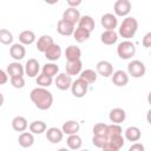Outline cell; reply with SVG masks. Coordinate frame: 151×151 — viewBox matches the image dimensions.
Instances as JSON below:
<instances>
[{"label": "cell", "instance_id": "cell-1", "mask_svg": "<svg viewBox=\"0 0 151 151\" xmlns=\"http://www.w3.org/2000/svg\"><path fill=\"white\" fill-rule=\"evenodd\" d=\"M29 98L37 109L41 111L48 110L53 104V96L46 87H35L31 91Z\"/></svg>", "mask_w": 151, "mask_h": 151}, {"label": "cell", "instance_id": "cell-2", "mask_svg": "<svg viewBox=\"0 0 151 151\" xmlns=\"http://www.w3.org/2000/svg\"><path fill=\"white\" fill-rule=\"evenodd\" d=\"M138 29V21L133 17H126L119 26L118 34L124 39H131L134 37Z\"/></svg>", "mask_w": 151, "mask_h": 151}, {"label": "cell", "instance_id": "cell-3", "mask_svg": "<svg viewBox=\"0 0 151 151\" xmlns=\"http://www.w3.org/2000/svg\"><path fill=\"white\" fill-rule=\"evenodd\" d=\"M117 54L123 60L131 59L136 54V45L132 41H130L129 39H125L124 41H122V42L118 44Z\"/></svg>", "mask_w": 151, "mask_h": 151}, {"label": "cell", "instance_id": "cell-4", "mask_svg": "<svg viewBox=\"0 0 151 151\" xmlns=\"http://www.w3.org/2000/svg\"><path fill=\"white\" fill-rule=\"evenodd\" d=\"M146 67L140 60H132L127 65V74L133 78H142L145 76Z\"/></svg>", "mask_w": 151, "mask_h": 151}, {"label": "cell", "instance_id": "cell-5", "mask_svg": "<svg viewBox=\"0 0 151 151\" xmlns=\"http://www.w3.org/2000/svg\"><path fill=\"white\" fill-rule=\"evenodd\" d=\"M71 92L76 98H83L86 93H87V88H88V84L85 83L83 79L78 78L77 80L72 81L71 85Z\"/></svg>", "mask_w": 151, "mask_h": 151}, {"label": "cell", "instance_id": "cell-6", "mask_svg": "<svg viewBox=\"0 0 151 151\" xmlns=\"http://www.w3.org/2000/svg\"><path fill=\"white\" fill-rule=\"evenodd\" d=\"M131 2L130 0H117L113 5V11L116 17H127L131 12Z\"/></svg>", "mask_w": 151, "mask_h": 151}, {"label": "cell", "instance_id": "cell-7", "mask_svg": "<svg viewBox=\"0 0 151 151\" xmlns=\"http://www.w3.org/2000/svg\"><path fill=\"white\" fill-rule=\"evenodd\" d=\"M55 86L61 90V91H66L71 87L72 85V76L67 74V73H59L54 80Z\"/></svg>", "mask_w": 151, "mask_h": 151}, {"label": "cell", "instance_id": "cell-8", "mask_svg": "<svg viewBox=\"0 0 151 151\" xmlns=\"http://www.w3.org/2000/svg\"><path fill=\"white\" fill-rule=\"evenodd\" d=\"M24 70H25V73L26 76H28L29 78H34L38 76L39 71H40V65H39V61L34 58H31L26 61L25 66H24Z\"/></svg>", "mask_w": 151, "mask_h": 151}, {"label": "cell", "instance_id": "cell-9", "mask_svg": "<svg viewBox=\"0 0 151 151\" xmlns=\"http://www.w3.org/2000/svg\"><path fill=\"white\" fill-rule=\"evenodd\" d=\"M96 72L100 76H103L104 78H107V77H111V74L113 73V66L110 61L107 60H100L97 63L96 65Z\"/></svg>", "mask_w": 151, "mask_h": 151}, {"label": "cell", "instance_id": "cell-10", "mask_svg": "<svg viewBox=\"0 0 151 151\" xmlns=\"http://www.w3.org/2000/svg\"><path fill=\"white\" fill-rule=\"evenodd\" d=\"M63 137H64V132L61 131V129H58V127L46 129V139L50 143L58 144L63 140Z\"/></svg>", "mask_w": 151, "mask_h": 151}, {"label": "cell", "instance_id": "cell-11", "mask_svg": "<svg viewBox=\"0 0 151 151\" xmlns=\"http://www.w3.org/2000/svg\"><path fill=\"white\" fill-rule=\"evenodd\" d=\"M9 54L11 57L15 60V61H20L21 59L25 58L26 55V48L25 45L18 42V44H12V46L9 47Z\"/></svg>", "mask_w": 151, "mask_h": 151}, {"label": "cell", "instance_id": "cell-12", "mask_svg": "<svg viewBox=\"0 0 151 151\" xmlns=\"http://www.w3.org/2000/svg\"><path fill=\"white\" fill-rule=\"evenodd\" d=\"M111 77H112V83L118 87H123L129 83V74L123 70L114 71L111 74Z\"/></svg>", "mask_w": 151, "mask_h": 151}, {"label": "cell", "instance_id": "cell-13", "mask_svg": "<svg viewBox=\"0 0 151 151\" xmlns=\"http://www.w3.org/2000/svg\"><path fill=\"white\" fill-rule=\"evenodd\" d=\"M100 24L105 29H114L118 25V19L113 13H105L100 18Z\"/></svg>", "mask_w": 151, "mask_h": 151}, {"label": "cell", "instance_id": "cell-14", "mask_svg": "<svg viewBox=\"0 0 151 151\" xmlns=\"http://www.w3.org/2000/svg\"><path fill=\"white\" fill-rule=\"evenodd\" d=\"M57 31L60 35H64V37H70L73 34V31H74V25L64 20V19H60L57 24Z\"/></svg>", "mask_w": 151, "mask_h": 151}, {"label": "cell", "instance_id": "cell-15", "mask_svg": "<svg viewBox=\"0 0 151 151\" xmlns=\"http://www.w3.org/2000/svg\"><path fill=\"white\" fill-rule=\"evenodd\" d=\"M80 17H81L80 15V12L77 9V7H68L67 9L64 11L61 19H64V20H66V21L76 25V24H78Z\"/></svg>", "mask_w": 151, "mask_h": 151}, {"label": "cell", "instance_id": "cell-16", "mask_svg": "<svg viewBox=\"0 0 151 151\" xmlns=\"http://www.w3.org/2000/svg\"><path fill=\"white\" fill-rule=\"evenodd\" d=\"M109 119L111 120V123L120 124L126 119V112H125V110H123L120 107H114L110 111Z\"/></svg>", "mask_w": 151, "mask_h": 151}, {"label": "cell", "instance_id": "cell-17", "mask_svg": "<svg viewBox=\"0 0 151 151\" xmlns=\"http://www.w3.org/2000/svg\"><path fill=\"white\" fill-rule=\"evenodd\" d=\"M45 58L47 59V60H50V61H55V60H58L59 58H60V55H61V47L58 45V44H52L45 52Z\"/></svg>", "mask_w": 151, "mask_h": 151}, {"label": "cell", "instance_id": "cell-18", "mask_svg": "<svg viewBox=\"0 0 151 151\" xmlns=\"http://www.w3.org/2000/svg\"><path fill=\"white\" fill-rule=\"evenodd\" d=\"M81 68H83V63H81L80 59H78V60H67L66 66H65L66 73L70 74V76L79 74L81 72Z\"/></svg>", "mask_w": 151, "mask_h": 151}, {"label": "cell", "instance_id": "cell-19", "mask_svg": "<svg viewBox=\"0 0 151 151\" xmlns=\"http://www.w3.org/2000/svg\"><path fill=\"white\" fill-rule=\"evenodd\" d=\"M118 40V33L114 29H105L100 35V41L104 45H113Z\"/></svg>", "mask_w": 151, "mask_h": 151}, {"label": "cell", "instance_id": "cell-20", "mask_svg": "<svg viewBox=\"0 0 151 151\" xmlns=\"http://www.w3.org/2000/svg\"><path fill=\"white\" fill-rule=\"evenodd\" d=\"M140 137H142V131H140V129L139 127H137V126H129L126 130H125V132H124V138L126 139V140H129V142H138L139 139H140Z\"/></svg>", "mask_w": 151, "mask_h": 151}, {"label": "cell", "instance_id": "cell-21", "mask_svg": "<svg viewBox=\"0 0 151 151\" xmlns=\"http://www.w3.org/2000/svg\"><path fill=\"white\" fill-rule=\"evenodd\" d=\"M53 42H54V41H53V38H52L51 35L44 34V35H41V37L37 40L35 46H37V50H38L39 52H42V53H44Z\"/></svg>", "mask_w": 151, "mask_h": 151}, {"label": "cell", "instance_id": "cell-22", "mask_svg": "<svg viewBox=\"0 0 151 151\" xmlns=\"http://www.w3.org/2000/svg\"><path fill=\"white\" fill-rule=\"evenodd\" d=\"M6 72L11 78V77H14V76H24L25 70H24V66L19 61H13V63L7 65Z\"/></svg>", "mask_w": 151, "mask_h": 151}, {"label": "cell", "instance_id": "cell-23", "mask_svg": "<svg viewBox=\"0 0 151 151\" xmlns=\"http://www.w3.org/2000/svg\"><path fill=\"white\" fill-rule=\"evenodd\" d=\"M12 127L14 131L17 132H24L27 127H28V123L27 119L22 116H17L12 119Z\"/></svg>", "mask_w": 151, "mask_h": 151}, {"label": "cell", "instance_id": "cell-24", "mask_svg": "<svg viewBox=\"0 0 151 151\" xmlns=\"http://www.w3.org/2000/svg\"><path fill=\"white\" fill-rule=\"evenodd\" d=\"M80 129V125L77 120H66L63 126H61V131L64 132V134H73L77 133Z\"/></svg>", "mask_w": 151, "mask_h": 151}, {"label": "cell", "instance_id": "cell-25", "mask_svg": "<svg viewBox=\"0 0 151 151\" xmlns=\"http://www.w3.org/2000/svg\"><path fill=\"white\" fill-rule=\"evenodd\" d=\"M18 142H19V145L21 147H31L33 144H34V136L32 132H21L19 138H18Z\"/></svg>", "mask_w": 151, "mask_h": 151}, {"label": "cell", "instance_id": "cell-26", "mask_svg": "<svg viewBox=\"0 0 151 151\" xmlns=\"http://www.w3.org/2000/svg\"><path fill=\"white\" fill-rule=\"evenodd\" d=\"M65 57L67 60H78L81 57V50L76 45H70L65 50Z\"/></svg>", "mask_w": 151, "mask_h": 151}, {"label": "cell", "instance_id": "cell-27", "mask_svg": "<svg viewBox=\"0 0 151 151\" xmlns=\"http://www.w3.org/2000/svg\"><path fill=\"white\" fill-rule=\"evenodd\" d=\"M90 34H91V32H88L87 29L78 26L77 28H74L72 35H73V39L77 42H84V41H86L90 38Z\"/></svg>", "mask_w": 151, "mask_h": 151}, {"label": "cell", "instance_id": "cell-28", "mask_svg": "<svg viewBox=\"0 0 151 151\" xmlns=\"http://www.w3.org/2000/svg\"><path fill=\"white\" fill-rule=\"evenodd\" d=\"M66 144L71 150H78L81 147L83 140H81L80 136H78L77 133H73V134H68V137L66 139Z\"/></svg>", "mask_w": 151, "mask_h": 151}, {"label": "cell", "instance_id": "cell-29", "mask_svg": "<svg viewBox=\"0 0 151 151\" xmlns=\"http://www.w3.org/2000/svg\"><path fill=\"white\" fill-rule=\"evenodd\" d=\"M19 41L22 45H32L35 41V34L33 31L26 29L19 34Z\"/></svg>", "mask_w": 151, "mask_h": 151}, {"label": "cell", "instance_id": "cell-30", "mask_svg": "<svg viewBox=\"0 0 151 151\" xmlns=\"http://www.w3.org/2000/svg\"><path fill=\"white\" fill-rule=\"evenodd\" d=\"M78 26L87 29L88 32H92L94 29L96 24H94V20H93L92 17H90V15H83V17H80V19L78 21Z\"/></svg>", "mask_w": 151, "mask_h": 151}, {"label": "cell", "instance_id": "cell-31", "mask_svg": "<svg viewBox=\"0 0 151 151\" xmlns=\"http://www.w3.org/2000/svg\"><path fill=\"white\" fill-rule=\"evenodd\" d=\"M79 74H80V76H79V78H80V79H83V80H84L85 83H87L88 85H90V84L96 83V80H97V72H96L94 70L87 68V70L81 71Z\"/></svg>", "mask_w": 151, "mask_h": 151}, {"label": "cell", "instance_id": "cell-32", "mask_svg": "<svg viewBox=\"0 0 151 151\" xmlns=\"http://www.w3.org/2000/svg\"><path fill=\"white\" fill-rule=\"evenodd\" d=\"M28 127H29V132H32L33 134H41L47 129L46 123L42 122V120H34L29 124Z\"/></svg>", "mask_w": 151, "mask_h": 151}, {"label": "cell", "instance_id": "cell-33", "mask_svg": "<svg viewBox=\"0 0 151 151\" xmlns=\"http://www.w3.org/2000/svg\"><path fill=\"white\" fill-rule=\"evenodd\" d=\"M59 72V67L57 64L54 63H46L44 66H42V71L41 73L46 74V76H50V77H54L57 76Z\"/></svg>", "mask_w": 151, "mask_h": 151}, {"label": "cell", "instance_id": "cell-34", "mask_svg": "<svg viewBox=\"0 0 151 151\" xmlns=\"http://www.w3.org/2000/svg\"><path fill=\"white\" fill-rule=\"evenodd\" d=\"M35 83L40 87H48L53 83V77H50V76H46V74L41 73V74H38V77L35 79Z\"/></svg>", "mask_w": 151, "mask_h": 151}, {"label": "cell", "instance_id": "cell-35", "mask_svg": "<svg viewBox=\"0 0 151 151\" xmlns=\"http://www.w3.org/2000/svg\"><path fill=\"white\" fill-rule=\"evenodd\" d=\"M13 34L6 28H0V42L4 45H11L13 42Z\"/></svg>", "mask_w": 151, "mask_h": 151}, {"label": "cell", "instance_id": "cell-36", "mask_svg": "<svg viewBox=\"0 0 151 151\" xmlns=\"http://www.w3.org/2000/svg\"><path fill=\"white\" fill-rule=\"evenodd\" d=\"M122 132H123V129H122V126L119 124L112 123L111 125H107V127H106V136H107V138H110L112 136H116V134H122Z\"/></svg>", "mask_w": 151, "mask_h": 151}, {"label": "cell", "instance_id": "cell-37", "mask_svg": "<svg viewBox=\"0 0 151 151\" xmlns=\"http://www.w3.org/2000/svg\"><path fill=\"white\" fill-rule=\"evenodd\" d=\"M109 140L113 144V146L117 149V150H120L123 146H124V143H125V138L123 137V134H116V136H112L109 138Z\"/></svg>", "mask_w": 151, "mask_h": 151}, {"label": "cell", "instance_id": "cell-38", "mask_svg": "<svg viewBox=\"0 0 151 151\" xmlns=\"http://www.w3.org/2000/svg\"><path fill=\"white\" fill-rule=\"evenodd\" d=\"M106 140H107V136H105V134H93L92 144H93L96 147L101 149L103 145L106 143Z\"/></svg>", "mask_w": 151, "mask_h": 151}, {"label": "cell", "instance_id": "cell-39", "mask_svg": "<svg viewBox=\"0 0 151 151\" xmlns=\"http://www.w3.org/2000/svg\"><path fill=\"white\" fill-rule=\"evenodd\" d=\"M9 80H11L12 86L15 87V88H22V87L25 86L24 76H14V77H11Z\"/></svg>", "mask_w": 151, "mask_h": 151}, {"label": "cell", "instance_id": "cell-40", "mask_svg": "<svg viewBox=\"0 0 151 151\" xmlns=\"http://www.w3.org/2000/svg\"><path fill=\"white\" fill-rule=\"evenodd\" d=\"M106 127H107L106 124H104V123H97L93 126V129H92L93 134H105L106 136Z\"/></svg>", "mask_w": 151, "mask_h": 151}, {"label": "cell", "instance_id": "cell-41", "mask_svg": "<svg viewBox=\"0 0 151 151\" xmlns=\"http://www.w3.org/2000/svg\"><path fill=\"white\" fill-rule=\"evenodd\" d=\"M142 45H143L144 47H146V48H149V47L151 46V32H147V33L144 35V38H143V40H142Z\"/></svg>", "mask_w": 151, "mask_h": 151}, {"label": "cell", "instance_id": "cell-42", "mask_svg": "<svg viewBox=\"0 0 151 151\" xmlns=\"http://www.w3.org/2000/svg\"><path fill=\"white\" fill-rule=\"evenodd\" d=\"M129 151H144V145L140 144V143L134 142V143L129 147Z\"/></svg>", "mask_w": 151, "mask_h": 151}, {"label": "cell", "instance_id": "cell-43", "mask_svg": "<svg viewBox=\"0 0 151 151\" xmlns=\"http://www.w3.org/2000/svg\"><path fill=\"white\" fill-rule=\"evenodd\" d=\"M104 151H118L114 146H113V144L109 140V138H107V140H106V143L103 145V147H101Z\"/></svg>", "mask_w": 151, "mask_h": 151}, {"label": "cell", "instance_id": "cell-44", "mask_svg": "<svg viewBox=\"0 0 151 151\" xmlns=\"http://www.w3.org/2000/svg\"><path fill=\"white\" fill-rule=\"evenodd\" d=\"M7 81H8V74H7V72L0 70V85L6 84Z\"/></svg>", "mask_w": 151, "mask_h": 151}, {"label": "cell", "instance_id": "cell-45", "mask_svg": "<svg viewBox=\"0 0 151 151\" xmlns=\"http://www.w3.org/2000/svg\"><path fill=\"white\" fill-rule=\"evenodd\" d=\"M66 1L70 7H78L83 2V0H66Z\"/></svg>", "mask_w": 151, "mask_h": 151}, {"label": "cell", "instance_id": "cell-46", "mask_svg": "<svg viewBox=\"0 0 151 151\" xmlns=\"http://www.w3.org/2000/svg\"><path fill=\"white\" fill-rule=\"evenodd\" d=\"M47 5H54V4H57L59 0H44Z\"/></svg>", "mask_w": 151, "mask_h": 151}, {"label": "cell", "instance_id": "cell-47", "mask_svg": "<svg viewBox=\"0 0 151 151\" xmlns=\"http://www.w3.org/2000/svg\"><path fill=\"white\" fill-rule=\"evenodd\" d=\"M4 100H5V98H4V94L0 92V107L2 106V104H4Z\"/></svg>", "mask_w": 151, "mask_h": 151}]
</instances>
